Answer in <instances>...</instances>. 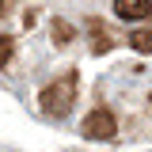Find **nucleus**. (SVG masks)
<instances>
[{
    "mask_svg": "<svg viewBox=\"0 0 152 152\" xmlns=\"http://www.w3.org/2000/svg\"><path fill=\"white\" fill-rule=\"evenodd\" d=\"M129 46L137 50V53H152V31H148V27H145V31H133Z\"/></svg>",
    "mask_w": 152,
    "mask_h": 152,
    "instance_id": "4",
    "label": "nucleus"
},
{
    "mask_svg": "<svg viewBox=\"0 0 152 152\" xmlns=\"http://www.w3.org/2000/svg\"><path fill=\"white\" fill-rule=\"evenodd\" d=\"M12 57V38H0V65Z\"/></svg>",
    "mask_w": 152,
    "mask_h": 152,
    "instance_id": "7",
    "label": "nucleus"
},
{
    "mask_svg": "<svg viewBox=\"0 0 152 152\" xmlns=\"http://www.w3.org/2000/svg\"><path fill=\"white\" fill-rule=\"evenodd\" d=\"M80 133H84L88 141H110L114 133H118V122H114V114L107 110V107H99V110H91L88 118H84Z\"/></svg>",
    "mask_w": 152,
    "mask_h": 152,
    "instance_id": "2",
    "label": "nucleus"
},
{
    "mask_svg": "<svg viewBox=\"0 0 152 152\" xmlns=\"http://www.w3.org/2000/svg\"><path fill=\"white\" fill-rule=\"evenodd\" d=\"M76 103V76H65V80H53L46 91H42V110L50 118H65Z\"/></svg>",
    "mask_w": 152,
    "mask_h": 152,
    "instance_id": "1",
    "label": "nucleus"
},
{
    "mask_svg": "<svg viewBox=\"0 0 152 152\" xmlns=\"http://www.w3.org/2000/svg\"><path fill=\"white\" fill-rule=\"evenodd\" d=\"M114 15L126 23H141L152 15V0H114Z\"/></svg>",
    "mask_w": 152,
    "mask_h": 152,
    "instance_id": "3",
    "label": "nucleus"
},
{
    "mask_svg": "<svg viewBox=\"0 0 152 152\" xmlns=\"http://www.w3.org/2000/svg\"><path fill=\"white\" fill-rule=\"evenodd\" d=\"M0 15H4V0H0Z\"/></svg>",
    "mask_w": 152,
    "mask_h": 152,
    "instance_id": "8",
    "label": "nucleus"
},
{
    "mask_svg": "<svg viewBox=\"0 0 152 152\" xmlns=\"http://www.w3.org/2000/svg\"><path fill=\"white\" fill-rule=\"evenodd\" d=\"M91 46L103 53V50H110V38H107V31L99 27V23H91Z\"/></svg>",
    "mask_w": 152,
    "mask_h": 152,
    "instance_id": "6",
    "label": "nucleus"
},
{
    "mask_svg": "<svg viewBox=\"0 0 152 152\" xmlns=\"http://www.w3.org/2000/svg\"><path fill=\"white\" fill-rule=\"evenodd\" d=\"M53 42H57V46H69V42H72V27L57 19V23H53Z\"/></svg>",
    "mask_w": 152,
    "mask_h": 152,
    "instance_id": "5",
    "label": "nucleus"
}]
</instances>
